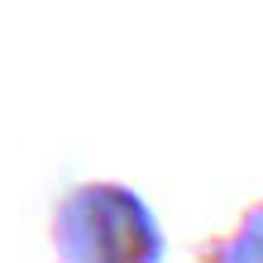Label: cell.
I'll return each instance as SVG.
<instances>
[{
  "label": "cell",
  "mask_w": 263,
  "mask_h": 263,
  "mask_svg": "<svg viewBox=\"0 0 263 263\" xmlns=\"http://www.w3.org/2000/svg\"><path fill=\"white\" fill-rule=\"evenodd\" d=\"M53 263H163V230L125 182H77L53 201Z\"/></svg>",
  "instance_id": "obj_1"
},
{
  "label": "cell",
  "mask_w": 263,
  "mask_h": 263,
  "mask_svg": "<svg viewBox=\"0 0 263 263\" xmlns=\"http://www.w3.org/2000/svg\"><path fill=\"white\" fill-rule=\"evenodd\" d=\"M196 263H263V201H254L239 215V225L230 235L201 244Z\"/></svg>",
  "instance_id": "obj_2"
}]
</instances>
